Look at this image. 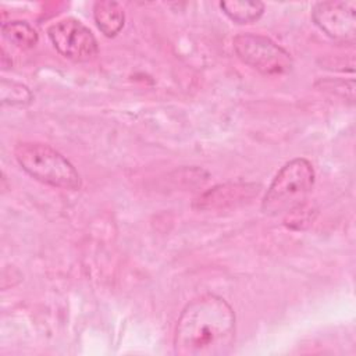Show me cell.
<instances>
[{
	"instance_id": "cell-1",
	"label": "cell",
	"mask_w": 356,
	"mask_h": 356,
	"mask_svg": "<svg viewBox=\"0 0 356 356\" xmlns=\"http://www.w3.org/2000/svg\"><path fill=\"white\" fill-rule=\"evenodd\" d=\"M235 339V313L229 303L213 293L189 302L177 321L175 353L182 356L227 355Z\"/></svg>"
},
{
	"instance_id": "cell-2",
	"label": "cell",
	"mask_w": 356,
	"mask_h": 356,
	"mask_svg": "<svg viewBox=\"0 0 356 356\" xmlns=\"http://www.w3.org/2000/svg\"><path fill=\"white\" fill-rule=\"evenodd\" d=\"M314 178V168L309 160L296 157L285 163L263 197L261 211L267 216H280L296 210L312 192Z\"/></svg>"
},
{
	"instance_id": "cell-3",
	"label": "cell",
	"mask_w": 356,
	"mask_h": 356,
	"mask_svg": "<svg viewBox=\"0 0 356 356\" xmlns=\"http://www.w3.org/2000/svg\"><path fill=\"white\" fill-rule=\"evenodd\" d=\"M14 156L21 168L42 184L70 191L81 188V177L75 167L49 145L21 142L15 146Z\"/></svg>"
},
{
	"instance_id": "cell-4",
	"label": "cell",
	"mask_w": 356,
	"mask_h": 356,
	"mask_svg": "<svg viewBox=\"0 0 356 356\" xmlns=\"http://www.w3.org/2000/svg\"><path fill=\"white\" fill-rule=\"evenodd\" d=\"M236 56L252 68L264 75H282L291 71V54L267 36L257 33H239L232 40Z\"/></svg>"
},
{
	"instance_id": "cell-5",
	"label": "cell",
	"mask_w": 356,
	"mask_h": 356,
	"mask_svg": "<svg viewBox=\"0 0 356 356\" xmlns=\"http://www.w3.org/2000/svg\"><path fill=\"white\" fill-rule=\"evenodd\" d=\"M47 35L54 49L72 61H90L97 56V42L88 26L75 18H64L50 25Z\"/></svg>"
},
{
	"instance_id": "cell-6",
	"label": "cell",
	"mask_w": 356,
	"mask_h": 356,
	"mask_svg": "<svg viewBox=\"0 0 356 356\" xmlns=\"http://www.w3.org/2000/svg\"><path fill=\"white\" fill-rule=\"evenodd\" d=\"M356 6L353 1H320L313 6L314 24L330 38L353 43L356 38Z\"/></svg>"
},
{
	"instance_id": "cell-7",
	"label": "cell",
	"mask_w": 356,
	"mask_h": 356,
	"mask_svg": "<svg viewBox=\"0 0 356 356\" xmlns=\"http://www.w3.org/2000/svg\"><path fill=\"white\" fill-rule=\"evenodd\" d=\"M257 186L254 185H224L216 186L202 197L197 199L200 207H224L225 203L232 204L235 202H242L243 199H250L254 192L257 193Z\"/></svg>"
},
{
	"instance_id": "cell-8",
	"label": "cell",
	"mask_w": 356,
	"mask_h": 356,
	"mask_svg": "<svg viewBox=\"0 0 356 356\" xmlns=\"http://www.w3.org/2000/svg\"><path fill=\"white\" fill-rule=\"evenodd\" d=\"M93 17L97 28L107 36H115L124 26V10L113 0L96 1L93 6Z\"/></svg>"
},
{
	"instance_id": "cell-9",
	"label": "cell",
	"mask_w": 356,
	"mask_h": 356,
	"mask_svg": "<svg viewBox=\"0 0 356 356\" xmlns=\"http://www.w3.org/2000/svg\"><path fill=\"white\" fill-rule=\"evenodd\" d=\"M221 10L224 14L238 24H248L259 19L264 11V4L261 1H221Z\"/></svg>"
},
{
	"instance_id": "cell-10",
	"label": "cell",
	"mask_w": 356,
	"mask_h": 356,
	"mask_svg": "<svg viewBox=\"0 0 356 356\" xmlns=\"http://www.w3.org/2000/svg\"><path fill=\"white\" fill-rule=\"evenodd\" d=\"M4 39L19 49H31L38 43V32L25 21H7L1 24Z\"/></svg>"
},
{
	"instance_id": "cell-11",
	"label": "cell",
	"mask_w": 356,
	"mask_h": 356,
	"mask_svg": "<svg viewBox=\"0 0 356 356\" xmlns=\"http://www.w3.org/2000/svg\"><path fill=\"white\" fill-rule=\"evenodd\" d=\"M1 103L3 106H26L33 100L31 90L18 82L1 79Z\"/></svg>"
}]
</instances>
